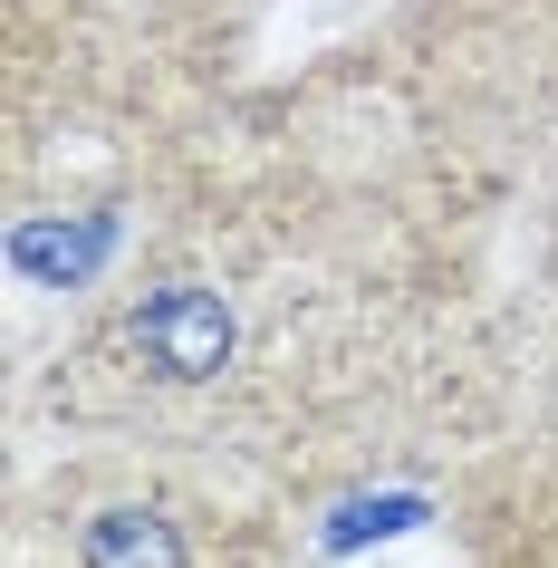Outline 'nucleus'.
I'll use <instances>...</instances> for the list:
<instances>
[{
    "mask_svg": "<svg viewBox=\"0 0 558 568\" xmlns=\"http://www.w3.org/2000/svg\"><path fill=\"white\" fill-rule=\"evenodd\" d=\"M232 308L212 300V290H145V300L125 308V347L164 376V386H203V376H222L232 366Z\"/></svg>",
    "mask_w": 558,
    "mask_h": 568,
    "instance_id": "1",
    "label": "nucleus"
},
{
    "mask_svg": "<svg viewBox=\"0 0 558 568\" xmlns=\"http://www.w3.org/2000/svg\"><path fill=\"white\" fill-rule=\"evenodd\" d=\"M78 568H183V539H174V520H164V510L116 501V510H97V520H88Z\"/></svg>",
    "mask_w": 558,
    "mask_h": 568,
    "instance_id": "2",
    "label": "nucleus"
},
{
    "mask_svg": "<svg viewBox=\"0 0 558 568\" xmlns=\"http://www.w3.org/2000/svg\"><path fill=\"white\" fill-rule=\"evenodd\" d=\"M106 241H116L106 222H88V232H59V222H20V232H10V261L30 270V280H59V290H68V280H88V270L106 261Z\"/></svg>",
    "mask_w": 558,
    "mask_h": 568,
    "instance_id": "3",
    "label": "nucleus"
}]
</instances>
